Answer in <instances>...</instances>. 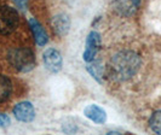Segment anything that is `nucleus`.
I'll list each match as a JSON object with an SVG mask.
<instances>
[{"mask_svg":"<svg viewBox=\"0 0 161 135\" xmlns=\"http://www.w3.org/2000/svg\"><path fill=\"white\" fill-rule=\"evenodd\" d=\"M52 28L53 32L58 36H64L70 29V19L64 13H59L52 19Z\"/></svg>","mask_w":161,"mask_h":135,"instance_id":"8","label":"nucleus"},{"mask_svg":"<svg viewBox=\"0 0 161 135\" xmlns=\"http://www.w3.org/2000/svg\"><path fill=\"white\" fill-rule=\"evenodd\" d=\"M86 69H87V71L91 74V76L96 80V81H98L99 83L102 82L103 75H104V66H102L99 63H96L89 65Z\"/></svg>","mask_w":161,"mask_h":135,"instance_id":"13","label":"nucleus"},{"mask_svg":"<svg viewBox=\"0 0 161 135\" xmlns=\"http://www.w3.org/2000/svg\"><path fill=\"white\" fill-rule=\"evenodd\" d=\"M99 47H101V35L97 32L89 33L86 38V42H85V51L82 55L84 60L87 63L93 62L96 59Z\"/></svg>","mask_w":161,"mask_h":135,"instance_id":"5","label":"nucleus"},{"mask_svg":"<svg viewBox=\"0 0 161 135\" xmlns=\"http://www.w3.org/2000/svg\"><path fill=\"white\" fill-rule=\"evenodd\" d=\"M148 57L142 47L121 45L113 48L105 58L104 72L115 83H131L144 75Z\"/></svg>","mask_w":161,"mask_h":135,"instance_id":"1","label":"nucleus"},{"mask_svg":"<svg viewBox=\"0 0 161 135\" xmlns=\"http://www.w3.org/2000/svg\"><path fill=\"white\" fill-rule=\"evenodd\" d=\"M28 23H29L31 30H32L33 35H34V39L36 41L38 46H41V47L45 46V45L47 44L48 38H47L46 32H45V29L42 28V25H41L35 18H29Z\"/></svg>","mask_w":161,"mask_h":135,"instance_id":"9","label":"nucleus"},{"mask_svg":"<svg viewBox=\"0 0 161 135\" xmlns=\"http://www.w3.org/2000/svg\"><path fill=\"white\" fill-rule=\"evenodd\" d=\"M149 129L155 134H161V106L156 107L148 119Z\"/></svg>","mask_w":161,"mask_h":135,"instance_id":"12","label":"nucleus"},{"mask_svg":"<svg viewBox=\"0 0 161 135\" xmlns=\"http://www.w3.org/2000/svg\"><path fill=\"white\" fill-rule=\"evenodd\" d=\"M42 62L48 71L52 74H57L62 69L63 58L61 56L59 51H57L55 48H47L42 55Z\"/></svg>","mask_w":161,"mask_h":135,"instance_id":"6","label":"nucleus"},{"mask_svg":"<svg viewBox=\"0 0 161 135\" xmlns=\"http://www.w3.org/2000/svg\"><path fill=\"white\" fill-rule=\"evenodd\" d=\"M10 124V118L8 116L4 115V113H0V128H5Z\"/></svg>","mask_w":161,"mask_h":135,"instance_id":"14","label":"nucleus"},{"mask_svg":"<svg viewBox=\"0 0 161 135\" xmlns=\"http://www.w3.org/2000/svg\"><path fill=\"white\" fill-rule=\"evenodd\" d=\"M8 60L10 65L19 72H29L36 65L33 51L27 47L11 48L8 53Z\"/></svg>","mask_w":161,"mask_h":135,"instance_id":"2","label":"nucleus"},{"mask_svg":"<svg viewBox=\"0 0 161 135\" xmlns=\"http://www.w3.org/2000/svg\"><path fill=\"white\" fill-rule=\"evenodd\" d=\"M14 115L19 122L29 123L35 118V110H34L32 103L22 101V103H18L14 107Z\"/></svg>","mask_w":161,"mask_h":135,"instance_id":"7","label":"nucleus"},{"mask_svg":"<svg viewBox=\"0 0 161 135\" xmlns=\"http://www.w3.org/2000/svg\"><path fill=\"white\" fill-rule=\"evenodd\" d=\"M12 1L16 4L17 8H22V10L27 8V4H28V0H12Z\"/></svg>","mask_w":161,"mask_h":135,"instance_id":"15","label":"nucleus"},{"mask_svg":"<svg viewBox=\"0 0 161 135\" xmlns=\"http://www.w3.org/2000/svg\"><path fill=\"white\" fill-rule=\"evenodd\" d=\"M12 94V83L8 76L0 75V104L5 103Z\"/></svg>","mask_w":161,"mask_h":135,"instance_id":"11","label":"nucleus"},{"mask_svg":"<svg viewBox=\"0 0 161 135\" xmlns=\"http://www.w3.org/2000/svg\"><path fill=\"white\" fill-rule=\"evenodd\" d=\"M112 8L121 17H132L138 12L142 0H112Z\"/></svg>","mask_w":161,"mask_h":135,"instance_id":"4","label":"nucleus"},{"mask_svg":"<svg viewBox=\"0 0 161 135\" xmlns=\"http://www.w3.org/2000/svg\"><path fill=\"white\" fill-rule=\"evenodd\" d=\"M19 24L18 12L8 5H0V35H10Z\"/></svg>","mask_w":161,"mask_h":135,"instance_id":"3","label":"nucleus"},{"mask_svg":"<svg viewBox=\"0 0 161 135\" xmlns=\"http://www.w3.org/2000/svg\"><path fill=\"white\" fill-rule=\"evenodd\" d=\"M84 113L87 118H90L93 123H97V124H103L107 121V113L98 105H93V104L89 105L87 107H85Z\"/></svg>","mask_w":161,"mask_h":135,"instance_id":"10","label":"nucleus"}]
</instances>
